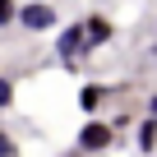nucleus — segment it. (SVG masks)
<instances>
[{
  "label": "nucleus",
  "instance_id": "1",
  "mask_svg": "<svg viewBox=\"0 0 157 157\" xmlns=\"http://www.w3.org/2000/svg\"><path fill=\"white\" fill-rule=\"evenodd\" d=\"M51 51H56V60H60L65 69H78V60L88 56V46H83V23H78V19H74V23H60Z\"/></svg>",
  "mask_w": 157,
  "mask_h": 157
},
{
  "label": "nucleus",
  "instance_id": "2",
  "mask_svg": "<svg viewBox=\"0 0 157 157\" xmlns=\"http://www.w3.org/2000/svg\"><path fill=\"white\" fill-rule=\"evenodd\" d=\"M111 143H116L111 125H106L102 116H93V120H83V125H78V139H74V152H78V157H97V152H106Z\"/></svg>",
  "mask_w": 157,
  "mask_h": 157
},
{
  "label": "nucleus",
  "instance_id": "3",
  "mask_svg": "<svg viewBox=\"0 0 157 157\" xmlns=\"http://www.w3.org/2000/svg\"><path fill=\"white\" fill-rule=\"evenodd\" d=\"M14 23H19L23 33H56V28H60V10L46 5V0H23Z\"/></svg>",
  "mask_w": 157,
  "mask_h": 157
},
{
  "label": "nucleus",
  "instance_id": "4",
  "mask_svg": "<svg viewBox=\"0 0 157 157\" xmlns=\"http://www.w3.org/2000/svg\"><path fill=\"white\" fill-rule=\"evenodd\" d=\"M78 23H83V46H88V56H93V51H102V46L116 37V23H111L106 14H83Z\"/></svg>",
  "mask_w": 157,
  "mask_h": 157
},
{
  "label": "nucleus",
  "instance_id": "5",
  "mask_svg": "<svg viewBox=\"0 0 157 157\" xmlns=\"http://www.w3.org/2000/svg\"><path fill=\"white\" fill-rule=\"evenodd\" d=\"M106 97H111V88H106V83H97V78H88V83L78 88V111L93 120V116L102 111V102H106Z\"/></svg>",
  "mask_w": 157,
  "mask_h": 157
},
{
  "label": "nucleus",
  "instance_id": "6",
  "mask_svg": "<svg viewBox=\"0 0 157 157\" xmlns=\"http://www.w3.org/2000/svg\"><path fill=\"white\" fill-rule=\"evenodd\" d=\"M134 143H139V152L148 157V152H157V120H134Z\"/></svg>",
  "mask_w": 157,
  "mask_h": 157
},
{
  "label": "nucleus",
  "instance_id": "7",
  "mask_svg": "<svg viewBox=\"0 0 157 157\" xmlns=\"http://www.w3.org/2000/svg\"><path fill=\"white\" fill-rule=\"evenodd\" d=\"M14 19H19V0H0V33L14 28Z\"/></svg>",
  "mask_w": 157,
  "mask_h": 157
},
{
  "label": "nucleus",
  "instance_id": "8",
  "mask_svg": "<svg viewBox=\"0 0 157 157\" xmlns=\"http://www.w3.org/2000/svg\"><path fill=\"white\" fill-rule=\"evenodd\" d=\"M10 106H14V78L0 74V111H10Z\"/></svg>",
  "mask_w": 157,
  "mask_h": 157
},
{
  "label": "nucleus",
  "instance_id": "9",
  "mask_svg": "<svg viewBox=\"0 0 157 157\" xmlns=\"http://www.w3.org/2000/svg\"><path fill=\"white\" fill-rule=\"evenodd\" d=\"M0 157H23V152H19V139H14L10 129H0Z\"/></svg>",
  "mask_w": 157,
  "mask_h": 157
},
{
  "label": "nucleus",
  "instance_id": "10",
  "mask_svg": "<svg viewBox=\"0 0 157 157\" xmlns=\"http://www.w3.org/2000/svg\"><path fill=\"white\" fill-rule=\"evenodd\" d=\"M106 125H111V134H116V139H120V134H125V129H134V116H129V111H120V116H111V120H106Z\"/></svg>",
  "mask_w": 157,
  "mask_h": 157
},
{
  "label": "nucleus",
  "instance_id": "11",
  "mask_svg": "<svg viewBox=\"0 0 157 157\" xmlns=\"http://www.w3.org/2000/svg\"><path fill=\"white\" fill-rule=\"evenodd\" d=\"M148 120H157V93H148Z\"/></svg>",
  "mask_w": 157,
  "mask_h": 157
},
{
  "label": "nucleus",
  "instance_id": "12",
  "mask_svg": "<svg viewBox=\"0 0 157 157\" xmlns=\"http://www.w3.org/2000/svg\"><path fill=\"white\" fill-rule=\"evenodd\" d=\"M56 157H78V152H56Z\"/></svg>",
  "mask_w": 157,
  "mask_h": 157
},
{
  "label": "nucleus",
  "instance_id": "13",
  "mask_svg": "<svg viewBox=\"0 0 157 157\" xmlns=\"http://www.w3.org/2000/svg\"><path fill=\"white\" fill-rule=\"evenodd\" d=\"M152 65H157V42H152Z\"/></svg>",
  "mask_w": 157,
  "mask_h": 157
}]
</instances>
